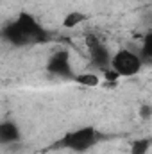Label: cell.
Here are the masks:
<instances>
[{
  "instance_id": "7a4b0ae2",
  "label": "cell",
  "mask_w": 152,
  "mask_h": 154,
  "mask_svg": "<svg viewBox=\"0 0 152 154\" xmlns=\"http://www.w3.org/2000/svg\"><path fill=\"white\" fill-rule=\"evenodd\" d=\"M99 138H100V134L93 125H82L75 131H70V133L63 134L54 143V147L66 149V151H72V152H86V151H90L91 147H95L99 143Z\"/></svg>"
},
{
  "instance_id": "ba28073f",
  "label": "cell",
  "mask_w": 152,
  "mask_h": 154,
  "mask_svg": "<svg viewBox=\"0 0 152 154\" xmlns=\"http://www.w3.org/2000/svg\"><path fill=\"white\" fill-rule=\"evenodd\" d=\"M149 151H150V138L143 136V138H138L131 143L129 154H149Z\"/></svg>"
},
{
  "instance_id": "8992f818",
  "label": "cell",
  "mask_w": 152,
  "mask_h": 154,
  "mask_svg": "<svg viewBox=\"0 0 152 154\" xmlns=\"http://www.w3.org/2000/svg\"><path fill=\"white\" fill-rule=\"evenodd\" d=\"M86 20V14L81 11H68L63 18V27L66 29H77L82 22Z\"/></svg>"
},
{
  "instance_id": "5b68a950",
  "label": "cell",
  "mask_w": 152,
  "mask_h": 154,
  "mask_svg": "<svg viewBox=\"0 0 152 154\" xmlns=\"http://www.w3.org/2000/svg\"><path fill=\"white\" fill-rule=\"evenodd\" d=\"M22 138V131L13 120H0V145H14Z\"/></svg>"
},
{
  "instance_id": "277c9868",
  "label": "cell",
  "mask_w": 152,
  "mask_h": 154,
  "mask_svg": "<svg viewBox=\"0 0 152 154\" xmlns=\"http://www.w3.org/2000/svg\"><path fill=\"white\" fill-rule=\"evenodd\" d=\"M47 70L56 77H74L72 68V59H70V50L68 48H56L48 54L45 61Z\"/></svg>"
},
{
  "instance_id": "6da1fadb",
  "label": "cell",
  "mask_w": 152,
  "mask_h": 154,
  "mask_svg": "<svg viewBox=\"0 0 152 154\" xmlns=\"http://www.w3.org/2000/svg\"><path fill=\"white\" fill-rule=\"evenodd\" d=\"M2 36L5 41H9L14 47L36 45V43H43L48 38L45 27L31 13H20L13 22H9L4 27Z\"/></svg>"
},
{
  "instance_id": "3957f363",
  "label": "cell",
  "mask_w": 152,
  "mask_h": 154,
  "mask_svg": "<svg viewBox=\"0 0 152 154\" xmlns=\"http://www.w3.org/2000/svg\"><path fill=\"white\" fill-rule=\"evenodd\" d=\"M143 61L132 48H118L111 54L109 68L114 70L120 77H134L141 72Z\"/></svg>"
},
{
  "instance_id": "52a82bcc",
  "label": "cell",
  "mask_w": 152,
  "mask_h": 154,
  "mask_svg": "<svg viewBox=\"0 0 152 154\" xmlns=\"http://www.w3.org/2000/svg\"><path fill=\"white\" fill-rule=\"evenodd\" d=\"M74 79H75V82L82 84V86H90V88L99 86V82H100L99 75L93 74V72H79V74L74 75Z\"/></svg>"
}]
</instances>
